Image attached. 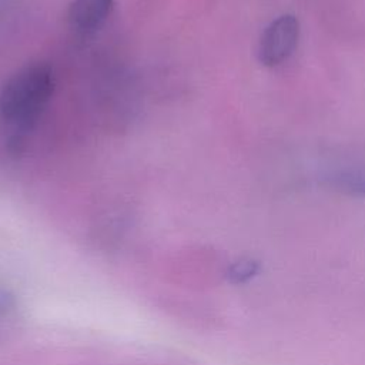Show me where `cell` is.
<instances>
[{
    "mask_svg": "<svg viewBox=\"0 0 365 365\" xmlns=\"http://www.w3.org/2000/svg\"><path fill=\"white\" fill-rule=\"evenodd\" d=\"M56 74L46 61H34L14 71L0 88V121L19 131L30 130L50 103Z\"/></svg>",
    "mask_w": 365,
    "mask_h": 365,
    "instance_id": "cell-1",
    "label": "cell"
},
{
    "mask_svg": "<svg viewBox=\"0 0 365 365\" xmlns=\"http://www.w3.org/2000/svg\"><path fill=\"white\" fill-rule=\"evenodd\" d=\"M299 33V20L294 14L285 13L271 20L258 40V61L265 67H277L285 63L298 46Z\"/></svg>",
    "mask_w": 365,
    "mask_h": 365,
    "instance_id": "cell-2",
    "label": "cell"
},
{
    "mask_svg": "<svg viewBox=\"0 0 365 365\" xmlns=\"http://www.w3.org/2000/svg\"><path fill=\"white\" fill-rule=\"evenodd\" d=\"M114 7V0H71L68 23L81 34H91L104 26Z\"/></svg>",
    "mask_w": 365,
    "mask_h": 365,
    "instance_id": "cell-3",
    "label": "cell"
},
{
    "mask_svg": "<svg viewBox=\"0 0 365 365\" xmlns=\"http://www.w3.org/2000/svg\"><path fill=\"white\" fill-rule=\"evenodd\" d=\"M322 182L338 192L352 197H365V164L334 168L324 174Z\"/></svg>",
    "mask_w": 365,
    "mask_h": 365,
    "instance_id": "cell-4",
    "label": "cell"
},
{
    "mask_svg": "<svg viewBox=\"0 0 365 365\" xmlns=\"http://www.w3.org/2000/svg\"><path fill=\"white\" fill-rule=\"evenodd\" d=\"M261 271V264L254 258H240L228 265L225 277L231 284H245L257 277Z\"/></svg>",
    "mask_w": 365,
    "mask_h": 365,
    "instance_id": "cell-5",
    "label": "cell"
},
{
    "mask_svg": "<svg viewBox=\"0 0 365 365\" xmlns=\"http://www.w3.org/2000/svg\"><path fill=\"white\" fill-rule=\"evenodd\" d=\"M13 308H14L13 294L9 289L0 287V319L7 317Z\"/></svg>",
    "mask_w": 365,
    "mask_h": 365,
    "instance_id": "cell-6",
    "label": "cell"
}]
</instances>
